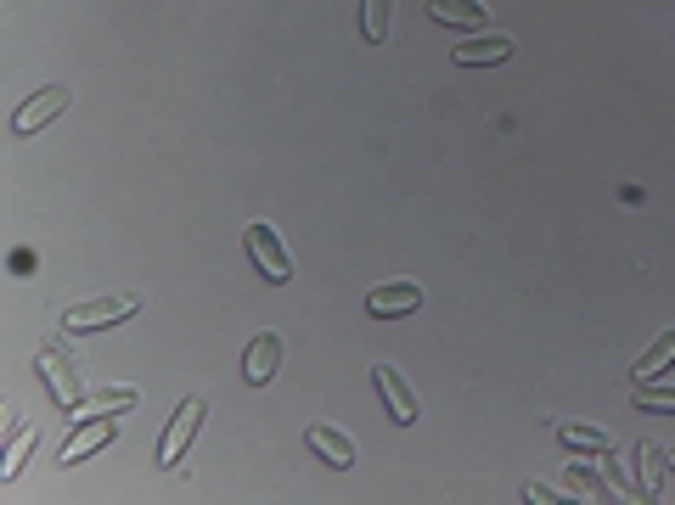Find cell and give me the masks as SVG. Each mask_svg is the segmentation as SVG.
<instances>
[{
    "label": "cell",
    "mask_w": 675,
    "mask_h": 505,
    "mask_svg": "<svg viewBox=\"0 0 675 505\" xmlns=\"http://www.w3.org/2000/svg\"><path fill=\"white\" fill-rule=\"evenodd\" d=\"M141 310L135 292H119V298H96V303H74V310H63V332H108L119 326L124 315Z\"/></svg>",
    "instance_id": "cell-1"
},
{
    "label": "cell",
    "mask_w": 675,
    "mask_h": 505,
    "mask_svg": "<svg viewBox=\"0 0 675 505\" xmlns=\"http://www.w3.org/2000/svg\"><path fill=\"white\" fill-rule=\"evenodd\" d=\"M203 411H209L203 393H186V399H180V411H175V422L164 427V444H158V467H180V454H186L191 433L203 427Z\"/></svg>",
    "instance_id": "cell-2"
},
{
    "label": "cell",
    "mask_w": 675,
    "mask_h": 505,
    "mask_svg": "<svg viewBox=\"0 0 675 505\" xmlns=\"http://www.w3.org/2000/svg\"><path fill=\"white\" fill-rule=\"evenodd\" d=\"M243 242H248V259L259 265V276H265L270 287H281L287 276H294V259H287V247L276 242V231H270V225H248V236H243Z\"/></svg>",
    "instance_id": "cell-3"
},
{
    "label": "cell",
    "mask_w": 675,
    "mask_h": 505,
    "mask_svg": "<svg viewBox=\"0 0 675 505\" xmlns=\"http://www.w3.org/2000/svg\"><path fill=\"white\" fill-rule=\"evenodd\" d=\"M63 108H68V85H45L40 96H29L23 108L12 113V135H34L40 124H52Z\"/></svg>",
    "instance_id": "cell-4"
},
{
    "label": "cell",
    "mask_w": 675,
    "mask_h": 505,
    "mask_svg": "<svg viewBox=\"0 0 675 505\" xmlns=\"http://www.w3.org/2000/svg\"><path fill=\"white\" fill-rule=\"evenodd\" d=\"M40 377L52 382V393H57V404H63V411H74V416H79L85 393H79V377H74V366L63 360L57 348H40Z\"/></svg>",
    "instance_id": "cell-5"
},
{
    "label": "cell",
    "mask_w": 675,
    "mask_h": 505,
    "mask_svg": "<svg viewBox=\"0 0 675 505\" xmlns=\"http://www.w3.org/2000/svg\"><path fill=\"white\" fill-rule=\"evenodd\" d=\"M372 382H377L383 404H389V416H395L400 427H411V422H417V393L400 382V371H395V366H372Z\"/></svg>",
    "instance_id": "cell-6"
},
{
    "label": "cell",
    "mask_w": 675,
    "mask_h": 505,
    "mask_svg": "<svg viewBox=\"0 0 675 505\" xmlns=\"http://www.w3.org/2000/svg\"><path fill=\"white\" fill-rule=\"evenodd\" d=\"M417 303H422V287H411V281H389V287H372V292H366V315L389 321V315H411Z\"/></svg>",
    "instance_id": "cell-7"
},
{
    "label": "cell",
    "mask_w": 675,
    "mask_h": 505,
    "mask_svg": "<svg viewBox=\"0 0 675 505\" xmlns=\"http://www.w3.org/2000/svg\"><path fill=\"white\" fill-rule=\"evenodd\" d=\"M305 444L321 454L327 467H338V472L355 467V444H350V433H338V427H327V422H316V427L305 433Z\"/></svg>",
    "instance_id": "cell-8"
},
{
    "label": "cell",
    "mask_w": 675,
    "mask_h": 505,
    "mask_svg": "<svg viewBox=\"0 0 675 505\" xmlns=\"http://www.w3.org/2000/svg\"><path fill=\"white\" fill-rule=\"evenodd\" d=\"M276 366H281V337H276V332H259V337L248 343V354H243V377H248L254 388H265V382L276 377Z\"/></svg>",
    "instance_id": "cell-9"
},
{
    "label": "cell",
    "mask_w": 675,
    "mask_h": 505,
    "mask_svg": "<svg viewBox=\"0 0 675 505\" xmlns=\"http://www.w3.org/2000/svg\"><path fill=\"white\" fill-rule=\"evenodd\" d=\"M428 18L445 29H485L490 23L485 0H428Z\"/></svg>",
    "instance_id": "cell-10"
},
{
    "label": "cell",
    "mask_w": 675,
    "mask_h": 505,
    "mask_svg": "<svg viewBox=\"0 0 675 505\" xmlns=\"http://www.w3.org/2000/svg\"><path fill=\"white\" fill-rule=\"evenodd\" d=\"M451 57H456L462 68H496V63H507V57H512V40H507V34H485V40L456 45Z\"/></svg>",
    "instance_id": "cell-11"
},
{
    "label": "cell",
    "mask_w": 675,
    "mask_h": 505,
    "mask_svg": "<svg viewBox=\"0 0 675 505\" xmlns=\"http://www.w3.org/2000/svg\"><path fill=\"white\" fill-rule=\"evenodd\" d=\"M102 444H113V422H108V416H96L90 427H79V433L68 438V449L57 454V461H63V467H79V461H90V454L102 449Z\"/></svg>",
    "instance_id": "cell-12"
},
{
    "label": "cell",
    "mask_w": 675,
    "mask_h": 505,
    "mask_svg": "<svg viewBox=\"0 0 675 505\" xmlns=\"http://www.w3.org/2000/svg\"><path fill=\"white\" fill-rule=\"evenodd\" d=\"M130 404H141L135 388H96V393L79 404V416H119V411H130Z\"/></svg>",
    "instance_id": "cell-13"
},
{
    "label": "cell",
    "mask_w": 675,
    "mask_h": 505,
    "mask_svg": "<svg viewBox=\"0 0 675 505\" xmlns=\"http://www.w3.org/2000/svg\"><path fill=\"white\" fill-rule=\"evenodd\" d=\"M670 366H675V332H664V337L642 354V360L631 366V382H653V377H659V371H670Z\"/></svg>",
    "instance_id": "cell-14"
},
{
    "label": "cell",
    "mask_w": 675,
    "mask_h": 505,
    "mask_svg": "<svg viewBox=\"0 0 675 505\" xmlns=\"http://www.w3.org/2000/svg\"><path fill=\"white\" fill-rule=\"evenodd\" d=\"M557 438H563L568 449H586V454H608V449H613V438H608L602 427H580V422H563Z\"/></svg>",
    "instance_id": "cell-15"
},
{
    "label": "cell",
    "mask_w": 675,
    "mask_h": 505,
    "mask_svg": "<svg viewBox=\"0 0 675 505\" xmlns=\"http://www.w3.org/2000/svg\"><path fill=\"white\" fill-rule=\"evenodd\" d=\"M389 12H395V0H361V34L372 45L389 40Z\"/></svg>",
    "instance_id": "cell-16"
},
{
    "label": "cell",
    "mask_w": 675,
    "mask_h": 505,
    "mask_svg": "<svg viewBox=\"0 0 675 505\" xmlns=\"http://www.w3.org/2000/svg\"><path fill=\"white\" fill-rule=\"evenodd\" d=\"M642 449V500H659L664 489V444H637Z\"/></svg>",
    "instance_id": "cell-17"
},
{
    "label": "cell",
    "mask_w": 675,
    "mask_h": 505,
    "mask_svg": "<svg viewBox=\"0 0 675 505\" xmlns=\"http://www.w3.org/2000/svg\"><path fill=\"white\" fill-rule=\"evenodd\" d=\"M29 449H34V427H12V449H7V461H0V478H18L23 461H29Z\"/></svg>",
    "instance_id": "cell-18"
},
{
    "label": "cell",
    "mask_w": 675,
    "mask_h": 505,
    "mask_svg": "<svg viewBox=\"0 0 675 505\" xmlns=\"http://www.w3.org/2000/svg\"><path fill=\"white\" fill-rule=\"evenodd\" d=\"M631 399L642 404V411H664V416H675V388H653V382H631Z\"/></svg>",
    "instance_id": "cell-19"
},
{
    "label": "cell",
    "mask_w": 675,
    "mask_h": 505,
    "mask_svg": "<svg viewBox=\"0 0 675 505\" xmlns=\"http://www.w3.org/2000/svg\"><path fill=\"white\" fill-rule=\"evenodd\" d=\"M568 483H574V489H586V500H613V494H608V483H602L586 461H568Z\"/></svg>",
    "instance_id": "cell-20"
},
{
    "label": "cell",
    "mask_w": 675,
    "mask_h": 505,
    "mask_svg": "<svg viewBox=\"0 0 675 505\" xmlns=\"http://www.w3.org/2000/svg\"><path fill=\"white\" fill-rule=\"evenodd\" d=\"M523 500H535V505H541V500H563V494H552L546 483H529V489H523Z\"/></svg>",
    "instance_id": "cell-21"
},
{
    "label": "cell",
    "mask_w": 675,
    "mask_h": 505,
    "mask_svg": "<svg viewBox=\"0 0 675 505\" xmlns=\"http://www.w3.org/2000/svg\"><path fill=\"white\" fill-rule=\"evenodd\" d=\"M664 467H670V472H675V449H664Z\"/></svg>",
    "instance_id": "cell-22"
}]
</instances>
